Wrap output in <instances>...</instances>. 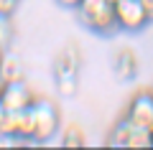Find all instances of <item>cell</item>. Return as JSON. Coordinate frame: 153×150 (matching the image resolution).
Masks as SVG:
<instances>
[{"mask_svg": "<svg viewBox=\"0 0 153 150\" xmlns=\"http://www.w3.org/2000/svg\"><path fill=\"white\" fill-rule=\"evenodd\" d=\"M31 115H33V132H31V143H46L59 132V109L54 102L49 99H36L31 104Z\"/></svg>", "mask_w": 153, "mask_h": 150, "instance_id": "obj_1", "label": "cell"}, {"mask_svg": "<svg viewBox=\"0 0 153 150\" xmlns=\"http://www.w3.org/2000/svg\"><path fill=\"white\" fill-rule=\"evenodd\" d=\"M112 5H115V21H117L120 31H140L151 23L143 0H117Z\"/></svg>", "mask_w": 153, "mask_h": 150, "instance_id": "obj_2", "label": "cell"}, {"mask_svg": "<svg viewBox=\"0 0 153 150\" xmlns=\"http://www.w3.org/2000/svg\"><path fill=\"white\" fill-rule=\"evenodd\" d=\"M128 120L138 127H146L153 132V94L151 92H138L128 104Z\"/></svg>", "mask_w": 153, "mask_h": 150, "instance_id": "obj_3", "label": "cell"}, {"mask_svg": "<svg viewBox=\"0 0 153 150\" xmlns=\"http://www.w3.org/2000/svg\"><path fill=\"white\" fill-rule=\"evenodd\" d=\"M0 102L5 109H26L36 102L33 92L28 89L26 81H10V84H3V92H0Z\"/></svg>", "mask_w": 153, "mask_h": 150, "instance_id": "obj_4", "label": "cell"}, {"mask_svg": "<svg viewBox=\"0 0 153 150\" xmlns=\"http://www.w3.org/2000/svg\"><path fill=\"white\" fill-rule=\"evenodd\" d=\"M76 69H79V54L74 46H66L56 56V79H76Z\"/></svg>", "mask_w": 153, "mask_h": 150, "instance_id": "obj_5", "label": "cell"}, {"mask_svg": "<svg viewBox=\"0 0 153 150\" xmlns=\"http://www.w3.org/2000/svg\"><path fill=\"white\" fill-rule=\"evenodd\" d=\"M23 79V64L16 54H8L3 51L0 54V81L3 84H10V81H21Z\"/></svg>", "mask_w": 153, "mask_h": 150, "instance_id": "obj_6", "label": "cell"}, {"mask_svg": "<svg viewBox=\"0 0 153 150\" xmlns=\"http://www.w3.org/2000/svg\"><path fill=\"white\" fill-rule=\"evenodd\" d=\"M135 69H138V61H135V54L130 48L117 51V56H115V74H117V79H133Z\"/></svg>", "mask_w": 153, "mask_h": 150, "instance_id": "obj_7", "label": "cell"}, {"mask_svg": "<svg viewBox=\"0 0 153 150\" xmlns=\"http://www.w3.org/2000/svg\"><path fill=\"white\" fill-rule=\"evenodd\" d=\"M125 148H153V132H151V130H146V127L133 125Z\"/></svg>", "mask_w": 153, "mask_h": 150, "instance_id": "obj_8", "label": "cell"}, {"mask_svg": "<svg viewBox=\"0 0 153 150\" xmlns=\"http://www.w3.org/2000/svg\"><path fill=\"white\" fill-rule=\"evenodd\" d=\"M107 5H112L110 0H79L76 10H79V18H82V23H87L92 16H97V13H100V10H105Z\"/></svg>", "mask_w": 153, "mask_h": 150, "instance_id": "obj_9", "label": "cell"}, {"mask_svg": "<svg viewBox=\"0 0 153 150\" xmlns=\"http://www.w3.org/2000/svg\"><path fill=\"white\" fill-rule=\"evenodd\" d=\"M8 43H10V23L8 16H0V51H5Z\"/></svg>", "mask_w": 153, "mask_h": 150, "instance_id": "obj_10", "label": "cell"}, {"mask_svg": "<svg viewBox=\"0 0 153 150\" xmlns=\"http://www.w3.org/2000/svg\"><path fill=\"white\" fill-rule=\"evenodd\" d=\"M61 143H64V145H82V143H84V137H82V130H79V127H69Z\"/></svg>", "mask_w": 153, "mask_h": 150, "instance_id": "obj_11", "label": "cell"}, {"mask_svg": "<svg viewBox=\"0 0 153 150\" xmlns=\"http://www.w3.org/2000/svg\"><path fill=\"white\" fill-rule=\"evenodd\" d=\"M56 81H59V92H61V94L71 97L76 92V79H56Z\"/></svg>", "mask_w": 153, "mask_h": 150, "instance_id": "obj_12", "label": "cell"}, {"mask_svg": "<svg viewBox=\"0 0 153 150\" xmlns=\"http://www.w3.org/2000/svg\"><path fill=\"white\" fill-rule=\"evenodd\" d=\"M18 8V0H0V16H13V10Z\"/></svg>", "mask_w": 153, "mask_h": 150, "instance_id": "obj_13", "label": "cell"}, {"mask_svg": "<svg viewBox=\"0 0 153 150\" xmlns=\"http://www.w3.org/2000/svg\"><path fill=\"white\" fill-rule=\"evenodd\" d=\"M59 5H64V8H76L79 5V0H56Z\"/></svg>", "mask_w": 153, "mask_h": 150, "instance_id": "obj_14", "label": "cell"}, {"mask_svg": "<svg viewBox=\"0 0 153 150\" xmlns=\"http://www.w3.org/2000/svg\"><path fill=\"white\" fill-rule=\"evenodd\" d=\"M143 5H146V10H148V18L153 21V0H143Z\"/></svg>", "mask_w": 153, "mask_h": 150, "instance_id": "obj_15", "label": "cell"}, {"mask_svg": "<svg viewBox=\"0 0 153 150\" xmlns=\"http://www.w3.org/2000/svg\"><path fill=\"white\" fill-rule=\"evenodd\" d=\"M3 120H5V107H3V102H0V127H3Z\"/></svg>", "mask_w": 153, "mask_h": 150, "instance_id": "obj_16", "label": "cell"}, {"mask_svg": "<svg viewBox=\"0 0 153 150\" xmlns=\"http://www.w3.org/2000/svg\"><path fill=\"white\" fill-rule=\"evenodd\" d=\"M0 92H3V81H0Z\"/></svg>", "mask_w": 153, "mask_h": 150, "instance_id": "obj_17", "label": "cell"}, {"mask_svg": "<svg viewBox=\"0 0 153 150\" xmlns=\"http://www.w3.org/2000/svg\"><path fill=\"white\" fill-rule=\"evenodd\" d=\"M110 3H117V0H110Z\"/></svg>", "mask_w": 153, "mask_h": 150, "instance_id": "obj_18", "label": "cell"}, {"mask_svg": "<svg viewBox=\"0 0 153 150\" xmlns=\"http://www.w3.org/2000/svg\"><path fill=\"white\" fill-rule=\"evenodd\" d=\"M151 94H153V89H151Z\"/></svg>", "mask_w": 153, "mask_h": 150, "instance_id": "obj_19", "label": "cell"}, {"mask_svg": "<svg viewBox=\"0 0 153 150\" xmlns=\"http://www.w3.org/2000/svg\"><path fill=\"white\" fill-rule=\"evenodd\" d=\"M0 54H3V51H0Z\"/></svg>", "mask_w": 153, "mask_h": 150, "instance_id": "obj_20", "label": "cell"}]
</instances>
